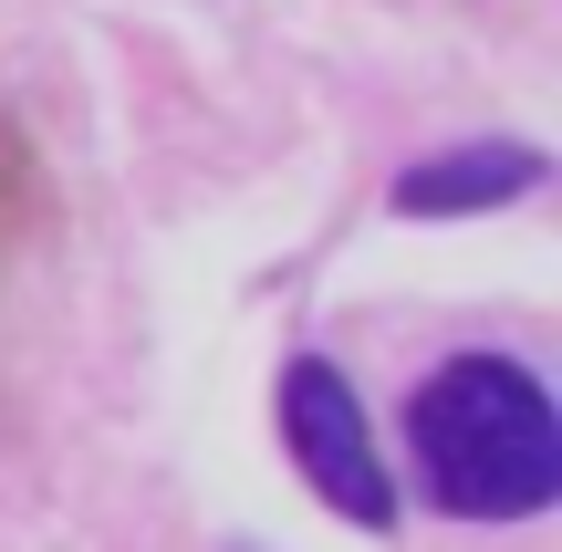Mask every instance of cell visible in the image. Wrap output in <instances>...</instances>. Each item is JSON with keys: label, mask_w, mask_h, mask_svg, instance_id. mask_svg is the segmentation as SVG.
I'll return each instance as SVG.
<instances>
[{"label": "cell", "mask_w": 562, "mask_h": 552, "mask_svg": "<svg viewBox=\"0 0 562 552\" xmlns=\"http://www.w3.org/2000/svg\"><path fill=\"white\" fill-rule=\"evenodd\" d=\"M406 449L459 521H531L562 500V407L521 354H448L406 396Z\"/></svg>", "instance_id": "6da1fadb"}, {"label": "cell", "mask_w": 562, "mask_h": 552, "mask_svg": "<svg viewBox=\"0 0 562 552\" xmlns=\"http://www.w3.org/2000/svg\"><path fill=\"white\" fill-rule=\"evenodd\" d=\"M281 438H292V470L313 480V500H334L355 532H385V521H396V470H385L355 386H344L323 354H292V365H281Z\"/></svg>", "instance_id": "7a4b0ae2"}, {"label": "cell", "mask_w": 562, "mask_h": 552, "mask_svg": "<svg viewBox=\"0 0 562 552\" xmlns=\"http://www.w3.org/2000/svg\"><path fill=\"white\" fill-rule=\"evenodd\" d=\"M552 178L542 146H510V136H469V146H438V157L396 167V209L406 219H480V209H510Z\"/></svg>", "instance_id": "3957f363"}]
</instances>
